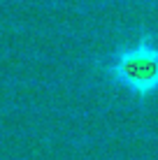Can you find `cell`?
Here are the masks:
<instances>
[{"mask_svg":"<svg viewBox=\"0 0 158 160\" xmlns=\"http://www.w3.org/2000/svg\"><path fill=\"white\" fill-rule=\"evenodd\" d=\"M100 70L114 88L146 100L158 95V40L142 32L135 40L119 44L100 60Z\"/></svg>","mask_w":158,"mask_h":160,"instance_id":"obj_1","label":"cell"}]
</instances>
